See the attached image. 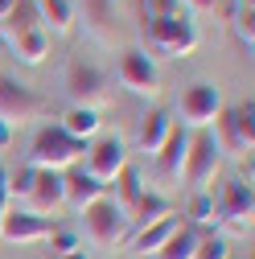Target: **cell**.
Listing matches in <instances>:
<instances>
[{
    "label": "cell",
    "instance_id": "1",
    "mask_svg": "<svg viewBox=\"0 0 255 259\" xmlns=\"http://www.w3.org/2000/svg\"><path fill=\"white\" fill-rule=\"evenodd\" d=\"M87 156V144L62 132V123H46L33 132V144H29V165L33 169H54V173H66L70 165Z\"/></svg>",
    "mask_w": 255,
    "mask_h": 259
},
{
    "label": "cell",
    "instance_id": "2",
    "mask_svg": "<svg viewBox=\"0 0 255 259\" xmlns=\"http://www.w3.org/2000/svg\"><path fill=\"white\" fill-rule=\"evenodd\" d=\"M222 169V148L214 140L210 127H198V132H189V148H185V169H181V185L189 193H202L214 185Z\"/></svg>",
    "mask_w": 255,
    "mask_h": 259
},
{
    "label": "cell",
    "instance_id": "3",
    "mask_svg": "<svg viewBox=\"0 0 255 259\" xmlns=\"http://www.w3.org/2000/svg\"><path fill=\"white\" fill-rule=\"evenodd\" d=\"M144 33H148V46L161 58H189L202 41L198 25L189 17H148Z\"/></svg>",
    "mask_w": 255,
    "mask_h": 259
},
{
    "label": "cell",
    "instance_id": "4",
    "mask_svg": "<svg viewBox=\"0 0 255 259\" xmlns=\"http://www.w3.org/2000/svg\"><path fill=\"white\" fill-rule=\"evenodd\" d=\"M218 111H222V91H218L214 82H206V78L189 82V87L181 91V99H177V119H181L185 132L210 127V123L218 119Z\"/></svg>",
    "mask_w": 255,
    "mask_h": 259
},
{
    "label": "cell",
    "instance_id": "5",
    "mask_svg": "<svg viewBox=\"0 0 255 259\" xmlns=\"http://www.w3.org/2000/svg\"><path fill=\"white\" fill-rule=\"evenodd\" d=\"M46 99L29 87V82H21V78H13V74H0V119H5L9 127H21V123H29V119H37V115H46Z\"/></svg>",
    "mask_w": 255,
    "mask_h": 259
},
{
    "label": "cell",
    "instance_id": "6",
    "mask_svg": "<svg viewBox=\"0 0 255 259\" xmlns=\"http://www.w3.org/2000/svg\"><path fill=\"white\" fill-rule=\"evenodd\" d=\"M251 214H255L251 185H247L243 177L222 181L218 198H214V222H218V226H235V231H251Z\"/></svg>",
    "mask_w": 255,
    "mask_h": 259
},
{
    "label": "cell",
    "instance_id": "7",
    "mask_svg": "<svg viewBox=\"0 0 255 259\" xmlns=\"http://www.w3.org/2000/svg\"><path fill=\"white\" fill-rule=\"evenodd\" d=\"M78 214H82V231L91 235V243H99V247L119 243V239H123V231H128V214H123L111 198L91 202V206H87V210H78Z\"/></svg>",
    "mask_w": 255,
    "mask_h": 259
},
{
    "label": "cell",
    "instance_id": "8",
    "mask_svg": "<svg viewBox=\"0 0 255 259\" xmlns=\"http://www.w3.org/2000/svg\"><path fill=\"white\" fill-rule=\"evenodd\" d=\"M123 169H128V148H123L119 136H95V140L87 144V173H91L95 181L111 185Z\"/></svg>",
    "mask_w": 255,
    "mask_h": 259
},
{
    "label": "cell",
    "instance_id": "9",
    "mask_svg": "<svg viewBox=\"0 0 255 259\" xmlns=\"http://www.w3.org/2000/svg\"><path fill=\"white\" fill-rule=\"evenodd\" d=\"M115 70H119V82L132 95H156L161 91V70H156V62L144 50H119Z\"/></svg>",
    "mask_w": 255,
    "mask_h": 259
},
{
    "label": "cell",
    "instance_id": "10",
    "mask_svg": "<svg viewBox=\"0 0 255 259\" xmlns=\"http://www.w3.org/2000/svg\"><path fill=\"white\" fill-rule=\"evenodd\" d=\"M66 95L74 99V107H95V103H103V95H107V74L95 66V62H70L66 66Z\"/></svg>",
    "mask_w": 255,
    "mask_h": 259
},
{
    "label": "cell",
    "instance_id": "11",
    "mask_svg": "<svg viewBox=\"0 0 255 259\" xmlns=\"http://www.w3.org/2000/svg\"><path fill=\"white\" fill-rule=\"evenodd\" d=\"M54 235V222L33 210H9L0 218V239L5 243H46Z\"/></svg>",
    "mask_w": 255,
    "mask_h": 259
},
{
    "label": "cell",
    "instance_id": "12",
    "mask_svg": "<svg viewBox=\"0 0 255 259\" xmlns=\"http://www.w3.org/2000/svg\"><path fill=\"white\" fill-rule=\"evenodd\" d=\"M29 206H33V214H50V210H58V206H66L62 173L37 169V173H33V185H29Z\"/></svg>",
    "mask_w": 255,
    "mask_h": 259
},
{
    "label": "cell",
    "instance_id": "13",
    "mask_svg": "<svg viewBox=\"0 0 255 259\" xmlns=\"http://www.w3.org/2000/svg\"><path fill=\"white\" fill-rule=\"evenodd\" d=\"M185 148H189V132H185L181 123H173L169 140L161 144V152L152 156V160H156V173H161L165 181H173V185H181V169H185Z\"/></svg>",
    "mask_w": 255,
    "mask_h": 259
},
{
    "label": "cell",
    "instance_id": "14",
    "mask_svg": "<svg viewBox=\"0 0 255 259\" xmlns=\"http://www.w3.org/2000/svg\"><path fill=\"white\" fill-rule=\"evenodd\" d=\"M62 185H66V202H70L74 210H87L91 202L107 198V185H103V181H95L82 165H70L66 173H62Z\"/></svg>",
    "mask_w": 255,
    "mask_h": 259
},
{
    "label": "cell",
    "instance_id": "15",
    "mask_svg": "<svg viewBox=\"0 0 255 259\" xmlns=\"http://www.w3.org/2000/svg\"><path fill=\"white\" fill-rule=\"evenodd\" d=\"M181 226V218L177 214H165V218H156V222H148V226H140L136 231V239H132V251L136 255H156L165 243H169V235Z\"/></svg>",
    "mask_w": 255,
    "mask_h": 259
},
{
    "label": "cell",
    "instance_id": "16",
    "mask_svg": "<svg viewBox=\"0 0 255 259\" xmlns=\"http://www.w3.org/2000/svg\"><path fill=\"white\" fill-rule=\"evenodd\" d=\"M169 132H173V119H169L165 111H148V115L140 119L136 148H140V152H148V156H156V152H161V144L169 140Z\"/></svg>",
    "mask_w": 255,
    "mask_h": 259
},
{
    "label": "cell",
    "instance_id": "17",
    "mask_svg": "<svg viewBox=\"0 0 255 259\" xmlns=\"http://www.w3.org/2000/svg\"><path fill=\"white\" fill-rule=\"evenodd\" d=\"M99 127H103V119H99L95 107H70L66 115H62V132L82 140V144H91L95 136H99Z\"/></svg>",
    "mask_w": 255,
    "mask_h": 259
},
{
    "label": "cell",
    "instance_id": "18",
    "mask_svg": "<svg viewBox=\"0 0 255 259\" xmlns=\"http://www.w3.org/2000/svg\"><path fill=\"white\" fill-rule=\"evenodd\" d=\"M33 5H37L41 29H50V33H70V25H74V0H33Z\"/></svg>",
    "mask_w": 255,
    "mask_h": 259
},
{
    "label": "cell",
    "instance_id": "19",
    "mask_svg": "<svg viewBox=\"0 0 255 259\" xmlns=\"http://www.w3.org/2000/svg\"><path fill=\"white\" fill-rule=\"evenodd\" d=\"M165 214H173V202L165 198V193H152V189H144L140 198L132 202V210H128V222H136V226H148V222L165 218Z\"/></svg>",
    "mask_w": 255,
    "mask_h": 259
},
{
    "label": "cell",
    "instance_id": "20",
    "mask_svg": "<svg viewBox=\"0 0 255 259\" xmlns=\"http://www.w3.org/2000/svg\"><path fill=\"white\" fill-rule=\"evenodd\" d=\"M82 9V25L91 29L95 37H107L115 25V0H78Z\"/></svg>",
    "mask_w": 255,
    "mask_h": 259
},
{
    "label": "cell",
    "instance_id": "21",
    "mask_svg": "<svg viewBox=\"0 0 255 259\" xmlns=\"http://www.w3.org/2000/svg\"><path fill=\"white\" fill-rule=\"evenodd\" d=\"M29 29H41V21H37V5H33V0H17V5L9 9V17L0 21V33L13 41V37H21V33H29Z\"/></svg>",
    "mask_w": 255,
    "mask_h": 259
},
{
    "label": "cell",
    "instance_id": "22",
    "mask_svg": "<svg viewBox=\"0 0 255 259\" xmlns=\"http://www.w3.org/2000/svg\"><path fill=\"white\" fill-rule=\"evenodd\" d=\"M13 54L25 62V66H41L46 54H50V33L46 29H29V33L13 37Z\"/></svg>",
    "mask_w": 255,
    "mask_h": 259
},
{
    "label": "cell",
    "instance_id": "23",
    "mask_svg": "<svg viewBox=\"0 0 255 259\" xmlns=\"http://www.w3.org/2000/svg\"><path fill=\"white\" fill-rule=\"evenodd\" d=\"M198 239H202V235L194 231V226H185V222H181L177 231L169 235V243H165L161 251H156L152 259H194V251H198Z\"/></svg>",
    "mask_w": 255,
    "mask_h": 259
},
{
    "label": "cell",
    "instance_id": "24",
    "mask_svg": "<svg viewBox=\"0 0 255 259\" xmlns=\"http://www.w3.org/2000/svg\"><path fill=\"white\" fill-rule=\"evenodd\" d=\"M111 185H115V198H111V202H115V206H119L123 214L132 210V202H136L140 193H144V185H140V173H136L132 165H128V169H123V173H119V177H115Z\"/></svg>",
    "mask_w": 255,
    "mask_h": 259
},
{
    "label": "cell",
    "instance_id": "25",
    "mask_svg": "<svg viewBox=\"0 0 255 259\" xmlns=\"http://www.w3.org/2000/svg\"><path fill=\"white\" fill-rule=\"evenodd\" d=\"M185 214H189V222H198V226H218V222H214V193H210V189L189 193Z\"/></svg>",
    "mask_w": 255,
    "mask_h": 259
},
{
    "label": "cell",
    "instance_id": "26",
    "mask_svg": "<svg viewBox=\"0 0 255 259\" xmlns=\"http://www.w3.org/2000/svg\"><path fill=\"white\" fill-rule=\"evenodd\" d=\"M231 115H235V127H239V136L247 140V144H255V103H251V95L239 103V107H231Z\"/></svg>",
    "mask_w": 255,
    "mask_h": 259
},
{
    "label": "cell",
    "instance_id": "27",
    "mask_svg": "<svg viewBox=\"0 0 255 259\" xmlns=\"http://www.w3.org/2000/svg\"><path fill=\"white\" fill-rule=\"evenodd\" d=\"M235 37H239V46H255V9H239L235 5Z\"/></svg>",
    "mask_w": 255,
    "mask_h": 259
},
{
    "label": "cell",
    "instance_id": "28",
    "mask_svg": "<svg viewBox=\"0 0 255 259\" xmlns=\"http://www.w3.org/2000/svg\"><path fill=\"white\" fill-rule=\"evenodd\" d=\"M194 259H231V243H227V239H218V235H210V239H198V251H194Z\"/></svg>",
    "mask_w": 255,
    "mask_h": 259
},
{
    "label": "cell",
    "instance_id": "29",
    "mask_svg": "<svg viewBox=\"0 0 255 259\" xmlns=\"http://www.w3.org/2000/svg\"><path fill=\"white\" fill-rule=\"evenodd\" d=\"M33 165H25L21 173H9V198H29V185H33Z\"/></svg>",
    "mask_w": 255,
    "mask_h": 259
},
{
    "label": "cell",
    "instance_id": "30",
    "mask_svg": "<svg viewBox=\"0 0 255 259\" xmlns=\"http://www.w3.org/2000/svg\"><path fill=\"white\" fill-rule=\"evenodd\" d=\"M152 5V17H189L181 0H148Z\"/></svg>",
    "mask_w": 255,
    "mask_h": 259
},
{
    "label": "cell",
    "instance_id": "31",
    "mask_svg": "<svg viewBox=\"0 0 255 259\" xmlns=\"http://www.w3.org/2000/svg\"><path fill=\"white\" fill-rule=\"evenodd\" d=\"M50 239H54V247H58L62 255H66V251H78V239H74V235H66V231H54Z\"/></svg>",
    "mask_w": 255,
    "mask_h": 259
},
{
    "label": "cell",
    "instance_id": "32",
    "mask_svg": "<svg viewBox=\"0 0 255 259\" xmlns=\"http://www.w3.org/2000/svg\"><path fill=\"white\" fill-rule=\"evenodd\" d=\"M9 214V169H0V218Z\"/></svg>",
    "mask_w": 255,
    "mask_h": 259
},
{
    "label": "cell",
    "instance_id": "33",
    "mask_svg": "<svg viewBox=\"0 0 255 259\" xmlns=\"http://www.w3.org/2000/svg\"><path fill=\"white\" fill-rule=\"evenodd\" d=\"M222 0H189V9H198V13H210V9H218Z\"/></svg>",
    "mask_w": 255,
    "mask_h": 259
},
{
    "label": "cell",
    "instance_id": "34",
    "mask_svg": "<svg viewBox=\"0 0 255 259\" xmlns=\"http://www.w3.org/2000/svg\"><path fill=\"white\" fill-rule=\"evenodd\" d=\"M9 140H13V127H9L5 119H0V148H9Z\"/></svg>",
    "mask_w": 255,
    "mask_h": 259
},
{
    "label": "cell",
    "instance_id": "35",
    "mask_svg": "<svg viewBox=\"0 0 255 259\" xmlns=\"http://www.w3.org/2000/svg\"><path fill=\"white\" fill-rule=\"evenodd\" d=\"M58 259H91V255H87V251L78 247V251H66V255H58Z\"/></svg>",
    "mask_w": 255,
    "mask_h": 259
},
{
    "label": "cell",
    "instance_id": "36",
    "mask_svg": "<svg viewBox=\"0 0 255 259\" xmlns=\"http://www.w3.org/2000/svg\"><path fill=\"white\" fill-rule=\"evenodd\" d=\"M13 5H17V0H0V21L9 17V9H13Z\"/></svg>",
    "mask_w": 255,
    "mask_h": 259
},
{
    "label": "cell",
    "instance_id": "37",
    "mask_svg": "<svg viewBox=\"0 0 255 259\" xmlns=\"http://www.w3.org/2000/svg\"><path fill=\"white\" fill-rule=\"evenodd\" d=\"M231 259H235V255H231Z\"/></svg>",
    "mask_w": 255,
    "mask_h": 259
}]
</instances>
